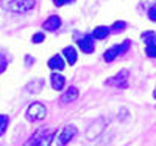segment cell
Masks as SVG:
<instances>
[{"label": "cell", "mask_w": 156, "mask_h": 146, "mask_svg": "<svg viewBox=\"0 0 156 146\" xmlns=\"http://www.w3.org/2000/svg\"><path fill=\"white\" fill-rule=\"evenodd\" d=\"M36 5L34 0H2V8L12 12H27Z\"/></svg>", "instance_id": "1"}, {"label": "cell", "mask_w": 156, "mask_h": 146, "mask_svg": "<svg viewBox=\"0 0 156 146\" xmlns=\"http://www.w3.org/2000/svg\"><path fill=\"white\" fill-rule=\"evenodd\" d=\"M47 114V109H45V106L42 103H31L28 106V109H27V118L30 121H39V120H42V118L45 117Z\"/></svg>", "instance_id": "2"}, {"label": "cell", "mask_w": 156, "mask_h": 146, "mask_svg": "<svg viewBox=\"0 0 156 146\" xmlns=\"http://www.w3.org/2000/svg\"><path fill=\"white\" fill-rule=\"evenodd\" d=\"M128 70H122L120 73H117L114 78H109L106 79V84L109 86H117V87H126V83H128Z\"/></svg>", "instance_id": "3"}, {"label": "cell", "mask_w": 156, "mask_h": 146, "mask_svg": "<svg viewBox=\"0 0 156 146\" xmlns=\"http://www.w3.org/2000/svg\"><path fill=\"white\" fill-rule=\"evenodd\" d=\"M76 134V127L75 126H66L61 132H59V144L64 146L66 143H69Z\"/></svg>", "instance_id": "4"}, {"label": "cell", "mask_w": 156, "mask_h": 146, "mask_svg": "<svg viewBox=\"0 0 156 146\" xmlns=\"http://www.w3.org/2000/svg\"><path fill=\"white\" fill-rule=\"evenodd\" d=\"M78 47H80V50L83 53H92L95 45H94V39L90 36H84L83 39H80L78 41Z\"/></svg>", "instance_id": "5"}, {"label": "cell", "mask_w": 156, "mask_h": 146, "mask_svg": "<svg viewBox=\"0 0 156 146\" xmlns=\"http://www.w3.org/2000/svg\"><path fill=\"white\" fill-rule=\"evenodd\" d=\"M59 26H61V19L58 16H50L44 22V30H48V31H56Z\"/></svg>", "instance_id": "6"}, {"label": "cell", "mask_w": 156, "mask_h": 146, "mask_svg": "<svg viewBox=\"0 0 156 146\" xmlns=\"http://www.w3.org/2000/svg\"><path fill=\"white\" fill-rule=\"evenodd\" d=\"M66 86V78L59 73H51V87L55 90H62V87Z\"/></svg>", "instance_id": "7"}, {"label": "cell", "mask_w": 156, "mask_h": 146, "mask_svg": "<svg viewBox=\"0 0 156 146\" xmlns=\"http://www.w3.org/2000/svg\"><path fill=\"white\" fill-rule=\"evenodd\" d=\"M78 95H80V92H78L76 87H69V90H66L64 95L61 97V101L62 103H72L78 98Z\"/></svg>", "instance_id": "8"}, {"label": "cell", "mask_w": 156, "mask_h": 146, "mask_svg": "<svg viewBox=\"0 0 156 146\" xmlns=\"http://www.w3.org/2000/svg\"><path fill=\"white\" fill-rule=\"evenodd\" d=\"M55 135H56V131H55V129L47 131V132H45V135H44L41 140H39L34 146H50L51 141H53V138H55Z\"/></svg>", "instance_id": "9"}, {"label": "cell", "mask_w": 156, "mask_h": 146, "mask_svg": "<svg viewBox=\"0 0 156 146\" xmlns=\"http://www.w3.org/2000/svg\"><path fill=\"white\" fill-rule=\"evenodd\" d=\"M48 67H50L51 70H56V72L62 70V69H64V61H62V58H61L59 55H56V56H53V58H50Z\"/></svg>", "instance_id": "10"}, {"label": "cell", "mask_w": 156, "mask_h": 146, "mask_svg": "<svg viewBox=\"0 0 156 146\" xmlns=\"http://www.w3.org/2000/svg\"><path fill=\"white\" fill-rule=\"evenodd\" d=\"M62 55H64V58L67 59V62L70 64V65H73L75 62H76V51H75V48L73 47H66L62 50Z\"/></svg>", "instance_id": "11"}, {"label": "cell", "mask_w": 156, "mask_h": 146, "mask_svg": "<svg viewBox=\"0 0 156 146\" xmlns=\"http://www.w3.org/2000/svg\"><path fill=\"white\" fill-rule=\"evenodd\" d=\"M109 30L111 28H108V26H97V28L94 30V33H92V36L95 39H105V37H108Z\"/></svg>", "instance_id": "12"}, {"label": "cell", "mask_w": 156, "mask_h": 146, "mask_svg": "<svg viewBox=\"0 0 156 146\" xmlns=\"http://www.w3.org/2000/svg\"><path fill=\"white\" fill-rule=\"evenodd\" d=\"M142 39H144V42L147 45L154 44L156 42V33L154 31H145V33H142Z\"/></svg>", "instance_id": "13"}, {"label": "cell", "mask_w": 156, "mask_h": 146, "mask_svg": "<svg viewBox=\"0 0 156 146\" xmlns=\"http://www.w3.org/2000/svg\"><path fill=\"white\" fill-rule=\"evenodd\" d=\"M117 56V50H115V47H112V48H109V50H106L105 51V55H103V58H105V61L106 62H111V61H114Z\"/></svg>", "instance_id": "14"}, {"label": "cell", "mask_w": 156, "mask_h": 146, "mask_svg": "<svg viewBox=\"0 0 156 146\" xmlns=\"http://www.w3.org/2000/svg\"><path fill=\"white\" fill-rule=\"evenodd\" d=\"M8 124H9V118L6 115H0V137H2L5 132H6Z\"/></svg>", "instance_id": "15"}, {"label": "cell", "mask_w": 156, "mask_h": 146, "mask_svg": "<svg viewBox=\"0 0 156 146\" xmlns=\"http://www.w3.org/2000/svg\"><path fill=\"white\" fill-rule=\"evenodd\" d=\"M128 48H129V41H125L123 44H120V45H117V47H115L117 55H123V53L128 51Z\"/></svg>", "instance_id": "16"}, {"label": "cell", "mask_w": 156, "mask_h": 146, "mask_svg": "<svg viewBox=\"0 0 156 146\" xmlns=\"http://www.w3.org/2000/svg\"><path fill=\"white\" fill-rule=\"evenodd\" d=\"M145 53H147V56H150V58H156V44H150V45H147Z\"/></svg>", "instance_id": "17"}, {"label": "cell", "mask_w": 156, "mask_h": 146, "mask_svg": "<svg viewBox=\"0 0 156 146\" xmlns=\"http://www.w3.org/2000/svg\"><path fill=\"white\" fill-rule=\"evenodd\" d=\"M44 39H45L44 33H36V34L31 37V42H33V44H39V42H44Z\"/></svg>", "instance_id": "18"}, {"label": "cell", "mask_w": 156, "mask_h": 146, "mask_svg": "<svg viewBox=\"0 0 156 146\" xmlns=\"http://www.w3.org/2000/svg\"><path fill=\"white\" fill-rule=\"evenodd\" d=\"M6 67H8V61L5 59L3 55H0V73H3L6 70Z\"/></svg>", "instance_id": "19"}, {"label": "cell", "mask_w": 156, "mask_h": 146, "mask_svg": "<svg viewBox=\"0 0 156 146\" xmlns=\"http://www.w3.org/2000/svg\"><path fill=\"white\" fill-rule=\"evenodd\" d=\"M125 26H126L125 22H115V23L112 25V30H114V31H122Z\"/></svg>", "instance_id": "20"}, {"label": "cell", "mask_w": 156, "mask_h": 146, "mask_svg": "<svg viewBox=\"0 0 156 146\" xmlns=\"http://www.w3.org/2000/svg\"><path fill=\"white\" fill-rule=\"evenodd\" d=\"M148 17H150L151 22H156V6L150 8V11H148Z\"/></svg>", "instance_id": "21"}, {"label": "cell", "mask_w": 156, "mask_h": 146, "mask_svg": "<svg viewBox=\"0 0 156 146\" xmlns=\"http://www.w3.org/2000/svg\"><path fill=\"white\" fill-rule=\"evenodd\" d=\"M53 2H55V5H56V6H62V5H66V3L69 2V0H53Z\"/></svg>", "instance_id": "22"}, {"label": "cell", "mask_w": 156, "mask_h": 146, "mask_svg": "<svg viewBox=\"0 0 156 146\" xmlns=\"http://www.w3.org/2000/svg\"><path fill=\"white\" fill-rule=\"evenodd\" d=\"M153 97L156 98V89H154V92H153Z\"/></svg>", "instance_id": "23"}]
</instances>
